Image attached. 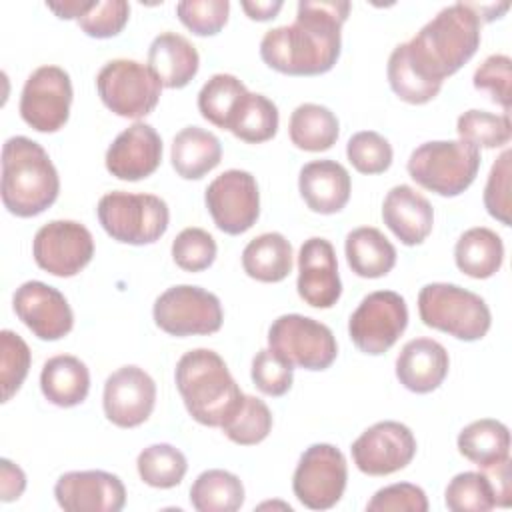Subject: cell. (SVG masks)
I'll return each instance as SVG.
<instances>
[{
	"label": "cell",
	"instance_id": "ab89813d",
	"mask_svg": "<svg viewBox=\"0 0 512 512\" xmlns=\"http://www.w3.org/2000/svg\"><path fill=\"white\" fill-rule=\"evenodd\" d=\"M30 348L22 336L12 330L0 332V384L2 402H8L24 384L30 370Z\"/></svg>",
	"mask_w": 512,
	"mask_h": 512
},
{
	"label": "cell",
	"instance_id": "3957f363",
	"mask_svg": "<svg viewBox=\"0 0 512 512\" xmlns=\"http://www.w3.org/2000/svg\"><path fill=\"white\" fill-rule=\"evenodd\" d=\"M2 204L20 218L50 208L60 192L58 172L48 152L28 136H12L2 146Z\"/></svg>",
	"mask_w": 512,
	"mask_h": 512
},
{
	"label": "cell",
	"instance_id": "52a82bcc",
	"mask_svg": "<svg viewBox=\"0 0 512 512\" xmlns=\"http://www.w3.org/2000/svg\"><path fill=\"white\" fill-rule=\"evenodd\" d=\"M98 222L112 240L132 246L154 244L164 236L170 222L168 204L156 194H132L114 190L96 206Z\"/></svg>",
	"mask_w": 512,
	"mask_h": 512
},
{
	"label": "cell",
	"instance_id": "7dc6e473",
	"mask_svg": "<svg viewBox=\"0 0 512 512\" xmlns=\"http://www.w3.org/2000/svg\"><path fill=\"white\" fill-rule=\"evenodd\" d=\"M510 158L512 152L504 150L492 164L484 188V206L492 218L510 226Z\"/></svg>",
	"mask_w": 512,
	"mask_h": 512
},
{
	"label": "cell",
	"instance_id": "603a6c76",
	"mask_svg": "<svg viewBox=\"0 0 512 512\" xmlns=\"http://www.w3.org/2000/svg\"><path fill=\"white\" fill-rule=\"evenodd\" d=\"M450 358L446 348L432 338H414L406 342L396 358V378L416 394L436 390L448 376Z\"/></svg>",
	"mask_w": 512,
	"mask_h": 512
},
{
	"label": "cell",
	"instance_id": "681fc988",
	"mask_svg": "<svg viewBox=\"0 0 512 512\" xmlns=\"http://www.w3.org/2000/svg\"><path fill=\"white\" fill-rule=\"evenodd\" d=\"M26 488L24 470L8 458L0 460V498L2 502H12L22 496Z\"/></svg>",
	"mask_w": 512,
	"mask_h": 512
},
{
	"label": "cell",
	"instance_id": "74e56055",
	"mask_svg": "<svg viewBox=\"0 0 512 512\" xmlns=\"http://www.w3.org/2000/svg\"><path fill=\"white\" fill-rule=\"evenodd\" d=\"M444 504L452 512H488L496 506V492L486 472H460L448 482Z\"/></svg>",
	"mask_w": 512,
	"mask_h": 512
},
{
	"label": "cell",
	"instance_id": "816d5d0a",
	"mask_svg": "<svg viewBox=\"0 0 512 512\" xmlns=\"http://www.w3.org/2000/svg\"><path fill=\"white\" fill-rule=\"evenodd\" d=\"M242 10L248 14V18L252 20H270V18H276V14L280 12V8L284 6L282 0H256V2H240Z\"/></svg>",
	"mask_w": 512,
	"mask_h": 512
},
{
	"label": "cell",
	"instance_id": "f546056e",
	"mask_svg": "<svg viewBox=\"0 0 512 512\" xmlns=\"http://www.w3.org/2000/svg\"><path fill=\"white\" fill-rule=\"evenodd\" d=\"M454 260L460 272L470 278L484 280L494 276L504 260V244L502 238L484 226H476L466 230L456 246Z\"/></svg>",
	"mask_w": 512,
	"mask_h": 512
},
{
	"label": "cell",
	"instance_id": "277c9868",
	"mask_svg": "<svg viewBox=\"0 0 512 512\" xmlns=\"http://www.w3.org/2000/svg\"><path fill=\"white\" fill-rule=\"evenodd\" d=\"M174 380L188 414L212 428H220L244 396L222 356L208 348L182 354Z\"/></svg>",
	"mask_w": 512,
	"mask_h": 512
},
{
	"label": "cell",
	"instance_id": "d6986e66",
	"mask_svg": "<svg viewBox=\"0 0 512 512\" xmlns=\"http://www.w3.org/2000/svg\"><path fill=\"white\" fill-rule=\"evenodd\" d=\"M54 496L66 512H120L126 504L122 480L104 470H76L62 474Z\"/></svg>",
	"mask_w": 512,
	"mask_h": 512
},
{
	"label": "cell",
	"instance_id": "7c38bea8",
	"mask_svg": "<svg viewBox=\"0 0 512 512\" xmlns=\"http://www.w3.org/2000/svg\"><path fill=\"white\" fill-rule=\"evenodd\" d=\"M346 480L348 464L344 454L332 444H312L298 460L292 490L306 508L328 510L340 502Z\"/></svg>",
	"mask_w": 512,
	"mask_h": 512
},
{
	"label": "cell",
	"instance_id": "ba28073f",
	"mask_svg": "<svg viewBox=\"0 0 512 512\" xmlns=\"http://www.w3.org/2000/svg\"><path fill=\"white\" fill-rule=\"evenodd\" d=\"M96 90L110 112L138 120L158 106L162 84L142 62L116 58L100 68Z\"/></svg>",
	"mask_w": 512,
	"mask_h": 512
},
{
	"label": "cell",
	"instance_id": "7bdbcfd3",
	"mask_svg": "<svg viewBox=\"0 0 512 512\" xmlns=\"http://www.w3.org/2000/svg\"><path fill=\"white\" fill-rule=\"evenodd\" d=\"M176 14L192 34L214 36L228 22L230 2L228 0H182L176 4Z\"/></svg>",
	"mask_w": 512,
	"mask_h": 512
},
{
	"label": "cell",
	"instance_id": "2e32d148",
	"mask_svg": "<svg viewBox=\"0 0 512 512\" xmlns=\"http://www.w3.org/2000/svg\"><path fill=\"white\" fill-rule=\"evenodd\" d=\"M352 460L368 476H388L406 468L416 454L412 430L396 420H382L366 428L352 442Z\"/></svg>",
	"mask_w": 512,
	"mask_h": 512
},
{
	"label": "cell",
	"instance_id": "5bb4252c",
	"mask_svg": "<svg viewBox=\"0 0 512 512\" xmlns=\"http://www.w3.org/2000/svg\"><path fill=\"white\" fill-rule=\"evenodd\" d=\"M72 82L60 66H40L24 82L20 96L22 120L38 132L60 130L70 116Z\"/></svg>",
	"mask_w": 512,
	"mask_h": 512
},
{
	"label": "cell",
	"instance_id": "ffe728a7",
	"mask_svg": "<svg viewBox=\"0 0 512 512\" xmlns=\"http://www.w3.org/2000/svg\"><path fill=\"white\" fill-rule=\"evenodd\" d=\"M298 296L312 308H332L340 294L342 282L334 246L326 238H308L298 252Z\"/></svg>",
	"mask_w": 512,
	"mask_h": 512
},
{
	"label": "cell",
	"instance_id": "f1b7e54d",
	"mask_svg": "<svg viewBox=\"0 0 512 512\" xmlns=\"http://www.w3.org/2000/svg\"><path fill=\"white\" fill-rule=\"evenodd\" d=\"M458 452L486 470L510 458V430L494 418H480L464 426L458 434Z\"/></svg>",
	"mask_w": 512,
	"mask_h": 512
},
{
	"label": "cell",
	"instance_id": "4dcf8cb0",
	"mask_svg": "<svg viewBox=\"0 0 512 512\" xmlns=\"http://www.w3.org/2000/svg\"><path fill=\"white\" fill-rule=\"evenodd\" d=\"M242 268L258 282H282L292 272V246L280 232H264L242 250Z\"/></svg>",
	"mask_w": 512,
	"mask_h": 512
},
{
	"label": "cell",
	"instance_id": "484cf974",
	"mask_svg": "<svg viewBox=\"0 0 512 512\" xmlns=\"http://www.w3.org/2000/svg\"><path fill=\"white\" fill-rule=\"evenodd\" d=\"M40 388L46 400L54 406L72 408L86 400L90 390V372L80 358L58 354L44 362Z\"/></svg>",
	"mask_w": 512,
	"mask_h": 512
},
{
	"label": "cell",
	"instance_id": "7a4b0ae2",
	"mask_svg": "<svg viewBox=\"0 0 512 512\" xmlns=\"http://www.w3.org/2000/svg\"><path fill=\"white\" fill-rule=\"evenodd\" d=\"M482 20L468 2L442 8L420 32L396 46L408 68L426 84L442 88L446 76L458 72L478 50Z\"/></svg>",
	"mask_w": 512,
	"mask_h": 512
},
{
	"label": "cell",
	"instance_id": "d4e9b609",
	"mask_svg": "<svg viewBox=\"0 0 512 512\" xmlns=\"http://www.w3.org/2000/svg\"><path fill=\"white\" fill-rule=\"evenodd\" d=\"M148 68L166 88H184L200 68L194 44L178 32L158 34L148 48Z\"/></svg>",
	"mask_w": 512,
	"mask_h": 512
},
{
	"label": "cell",
	"instance_id": "cb8c5ba5",
	"mask_svg": "<svg viewBox=\"0 0 512 512\" xmlns=\"http://www.w3.org/2000/svg\"><path fill=\"white\" fill-rule=\"evenodd\" d=\"M298 190L316 214H336L350 200V174L336 160H312L300 168Z\"/></svg>",
	"mask_w": 512,
	"mask_h": 512
},
{
	"label": "cell",
	"instance_id": "8d00e7d4",
	"mask_svg": "<svg viewBox=\"0 0 512 512\" xmlns=\"http://www.w3.org/2000/svg\"><path fill=\"white\" fill-rule=\"evenodd\" d=\"M138 474L152 488H174L182 482L188 470L186 456L172 444H152L138 454Z\"/></svg>",
	"mask_w": 512,
	"mask_h": 512
},
{
	"label": "cell",
	"instance_id": "c3c4849f",
	"mask_svg": "<svg viewBox=\"0 0 512 512\" xmlns=\"http://www.w3.org/2000/svg\"><path fill=\"white\" fill-rule=\"evenodd\" d=\"M368 512H426V492L410 482H398L380 488L366 504Z\"/></svg>",
	"mask_w": 512,
	"mask_h": 512
},
{
	"label": "cell",
	"instance_id": "44dd1931",
	"mask_svg": "<svg viewBox=\"0 0 512 512\" xmlns=\"http://www.w3.org/2000/svg\"><path fill=\"white\" fill-rule=\"evenodd\" d=\"M104 162L106 170L120 180H142L162 162V138L150 124L134 122L114 138Z\"/></svg>",
	"mask_w": 512,
	"mask_h": 512
},
{
	"label": "cell",
	"instance_id": "4fadbf2b",
	"mask_svg": "<svg viewBox=\"0 0 512 512\" xmlns=\"http://www.w3.org/2000/svg\"><path fill=\"white\" fill-rule=\"evenodd\" d=\"M206 208L218 230L238 236L250 230L260 216V192L256 178L246 170H226L204 192Z\"/></svg>",
	"mask_w": 512,
	"mask_h": 512
},
{
	"label": "cell",
	"instance_id": "7402d4cb",
	"mask_svg": "<svg viewBox=\"0 0 512 512\" xmlns=\"http://www.w3.org/2000/svg\"><path fill=\"white\" fill-rule=\"evenodd\" d=\"M382 220L406 246L422 244L434 226V210L426 196L408 184L388 190L382 202Z\"/></svg>",
	"mask_w": 512,
	"mask_h": 512
},
{
	"label": "cell",
	"instance_id": "30bf717a",
	"mask_svg": "<svg viewBox=\"0 0 512 512\" xmlns=\"http://www.w3.org/2000/svg\"><path fill=\"white\" fill-rule=\"evenodd\" d=\"M268 348L304 370H326L338 354L332 330L302 314L278 316L268 328Z\"/></svg>",
	"mask_w": 512,
	"mask_h": 512
},
{
	"label": "cell",
	"instance_id": "d6a6232c",
	"mask_svg": "<svg viewBox=\"0 0 512 512\" xmlns=\"http://www.w3.org/2000/svg\"><path fill=\"white\" fill-rule=\"evenodd\" d=\"M190 504L198 512H236L244 504V486L228 470H204L190 488Z\"/></svg>",
	"mask_w": 512,
	"mask_h": 512
},
{
	"label": "cell",
	"instance_id": "ee69618b",
	"mask_svg": "<svg viewBox=\"0 0 512 512\" xmlns=\"http://www.w3.org/2000/svg\"><path fill=\"white\" fill-rule=\"evenodd\" d=\"M294 366L284 360L278 352H274L272 348H264L260 352H256V356L252 358V382L254 386L266 394V396H284L290 388H292V374Z\"/></svg>",
	"mask_w": 512,
	"mask_h": 512
},
{
	"label": "cell",
	"instance_id": "bcb514c9",
	"mask_svg": "<svg viewBox=\"0 0 512 512\" xmlns=\"http://www.w3.org/2000/svg\"><path fill=\"white\" fill-rule=\"evenodd\" d=\"M130 16V4L126 0L94 2L78 18V26L92 38H112L122 32Z\"/></svg>",
	"mask_w": 512,
	"mask_h": 512
},
{
	"label": "cell",
	"instance_id": "f6af8a7d",
	"mask_svg": "<svg viewBox=\"0 0 512 512\" xmlns=\"http://www.w3.org/2000/svg\"><path fill=\"white\" fill-rule=\"evenodd\" d=\"M474 88L486 90L494 104L504 108V114L510 112V82H512V60L506 54L488 56L474 72Z\"/></svg>",
	"mask_w": 512,
	"mask_h": 512
},
{
	"label": "cell",
	"instance_id": "f5cc1de1",
	"mask_svg": "<svg viewBox=\"0 0 512 512\" xmlns=\"http://www.w3.org/2000/svg\"><path fill=\"white\" fill-rule=\"evenodd\" d=\"M94 2H80V0H70V2H46V8L56 12L58 18H80L86 10H90Z\"/></svg>",
	"mask_w": 512,
	"mask_h": 512
},
{
	"label": "cell",
	"instance_id": "1f68e13d",
	"mask_svg": "<svg viewBox=\"0 0 512 512\" xmlns=\"http://www.w3.org/2000/svg\"><path fill=\"white\" fill-rule=\"evenodd\" d=\"M288 132L296 148L306 152H324L336 144L340 124L330 108L306 102L296 106L290 114Z\"/></svg>",
	"mask_w": 512,
	"mask_h": 512
},
{
	"label": "cell",
	"instance_id": "60d3db41",
	"mask_svg": "<svg viewBox=\"0 0 512 512\" xmlns=\"http://www.w3.org/2000/svg\"><path fill=\"white\" fill-rule=\"evenodd\" d=\"M346 156L360 174H382L390 168L394 154L390 142L382 134L374 130H362L350 136L346 144Z\"/></svg>",
	"mask_w": 512,
	"mask_h": 512
},
{
	"label": "cell",
	"instance_id": "83f0119b",
	"mask_svg": "<svg viewBox=\"0 0 512 512\" xmlns=\"http://www.w3.org/2000/svg\"><path fill=\"white\" fill-rule=\"evenodd\" d=\"M344 252L348 266L360 278H382L396 264L394 244L372 226H360L348 232Z\"/></svg>",
	"mask_w": 512,
	"mask_h": 512
},
{
	"label": "cell",
	"instance_id": "e0dca14e",
	"mask_svg": "<svg viewBox=\"0 0 512 512\" xmlns=\"http://www.w3.org/2000/svg\"><path fill=\"white\" fill-rule=\"evenodd\" d=\"M16 316L40 340H60L74 326V314L64 294L40 280H28L12 296Z\"/></svg>",
	"mask_w": 512,
	"mask_h": 512
},
{
	"label": "cell",
	"instance_id": "6da1fadb",
	"mask_svg": "<svg viewBox=\"0 0 512 512\" xmlns=\"http://www.w3.org/2000/svg\"><path fill=\"white\" fill-rule=\"evenodd\" d=\"M350 2H298L294 24L268 30L260 42L266 66L288 76H318L334 68Z\"/></svg>",
	"mask_w": 512,
	"mask_h": 512
},
{
	"label": "cell",
	"instance_id": "4316f807",
	"mask_svg": "<svg viewBox=\"0 0 512 512\" xmlns=\"http://www.w3.org/2000/svg\"><path fill=\"white\" fill-rule=\"evenodd\" d=\"M170 160L178 176L198 180L220 164L222 144L216 134L200 126H186L172 140Z\"/></svg>",
	"mask_w": 512,
	"mask_h": 512
},
{
	"label": "cell",
	"instance_id": "f35d334b",
	"mask_svg": "<svg viewBox=\"0 0 512 512\" xmlns=\"http://www.w3.org/2000/svg\"><path fill=\"white\" fill-rule=\"evenodd\" d=\"M456 132L460 140L476 148H500L512 138L508 114H492L486 110H466L458 116Z\"/></svg>",
	"mask_w": 512,
	"mask_h": 512
},
{
	"label": "cell",
	"instance_id": "b9f144b4",
	"mask_svg": "<svg viewBox=\"0 0 512 512\" xmlns=\"http://www.w3.org/2000/svg\"><path fill=\"white\" fill-rule=\"evenodd\" d=\"M216 240L202 228H184L172 242V258L186 272H202L216 260Z\"/></svg>",
	"mask_w": 512,
	"mask_h": 512
},
{
	"label": "cell",
	"instance_id": "f907efd6",
	"mask_svg": "<svg viewBox=\"0 0 512 512\" xmlns=\"http://www.w3.org/2000/svg\"><path fill=\"white\" fill-rule=\"evenodd\" d=\"M496 492V506H510L512 502V480H510V458L484 470Z\"/></svg>",
	"mask_w": 512,
	"mask_h": 512
},
{
	"label": "cell",
	"instance_id": "9a60e30c",
	"mask_svg": "<svg viewBox=\"0 0 512 512\" xmlns=\"http://www.w3.org/2000/svg\"><path fill=\"white\" fill-rule=\"evenodd\" d=\"M36 264L52 276H76L94 256L90 230L76 220H52L38 228L32 240Z\"/></svg>",
	"mask_w": 512,
	"mask_h": 512
},
{
	"label": "cell",
	"instance_id": "836d02e7",
	"mask_svg": "<svg viewBox=\"0 0 512 512\" xmlns=\"http://www.w3.org/2000/svg\"><path fill=\"white\" fill-rule=\"evenodd\" d=\"M246 94L244 82L234 74H214L198 92V110L210 124L228 130Z\"/></svg>",
	"mask_w": 512,
	"mask_h": 512
},
{
	"label": "cell",
	"instance_id": "8fae6325",
	"mask_svg": "<svg viewBox=\"0 0 512 512\" xmlns=\"http://www.w3.org/2000/svg\"><path fill=\"white\" fill-rule=\"evenodd\" d=\"M408 326L406 300L394 290H376L362 298L348 320V334L364 354L390 350Z\"/></svg>",
	"mask_w": 512,
	"mask_h": 512
},
{
	"label": "cell",
	"instance_id": "8992f818",
	"mask_svg": "<svg viewBox=\"0 0 512 512\" xmlns=\"http://www.w3.org/2000/svg\"><path fill=\"white\" fill-rule=\"evenodd\" d=\"M418 314L428 328H436L464 342L484 338L492 324V314L484 298L448 282H432L420 290Z\"/></svg>",
	"mask_w": 512,
	"mask_h": 512
},
{
	"label": "cell",
	"instance_id": "ac0fdd59",
	"mask_svg": "<svg viewBox=\"0 0 512 512\" xmlns=\"http://www.w3.org/2000/svg\"><path fill=\"white\" fill-rule=\"evenodd\" d=\"M104 414L120 428H134L148 420L156 404V384L138 366H122L104 382Z\"/></svg>",
	"mask_w": 512,
	"mask_h": 512
},
{
	"label": "cell",
	"instance_id": "9c48e42d",
	"mask_svg": "<svg viewBox=\"0 0 512 512\" xmlns=\"http://www.w3.org/2000/svg\"><path fill=\"white\" fill-rule=\"evenodd\" d=\"M154 322L170 336L214 334L222 328L224 312L216 294L192 286L178 284L164 290L154 302Z\"/></svg>",
	"mask_w": 512,
	"mask_h": 512
},
{
	"label": "cell",
	"instance_id": "5b68a950",
	"mask_svg": "<svg viewBox=\"0 0 512 512\" xmlns=\"http://www.w3.org/2000/svg\"><path fill=\"white\" fill-rule=\"evenodd\" d=\"M408 174L422 188L438 196H458L480 170V150L464 140H432L412 150Z\"/></svg>",
	"mask_w": 512,
	"mask_h": 512
},
{
	"label": "cell",
	"instance_id": "e575fe53",
	"mask_svg": "<svg viewBox=\"0 0 512 512\" xmlns=\"http://www.w3.org/2000/svg\"><path fill=\"white\" fill-rule=\"evenodd\" d=\"M278 120V108L270 98L248 92L240 102L228 130L248 144H260L274 138L278 132Z\"/></svg>",
	"mask_w": 512,
	"mask_h": 512
},
{
	"label": "cell",
	"instance_id": "d590c367",
	"mask_svg": "<svg viewBox=\"0 0 512 512\" xmlns=\"http://www.w3.org/2000/svg\"><path fill=\"white\" fill-rule=\"evenodd\" d=\"M222 432L240 446H254L262 442L272 430V412L264 400L244 394L234 412L220 426Z\"/></svg>",
	"mask_w": 512,
	"mask_h": 512
}]
</instances>
